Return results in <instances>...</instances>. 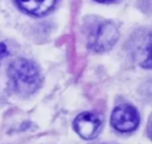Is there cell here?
I'll return each mask as SVG.
<instances>
[{"mask_svg": "<svg viewBox=\"0 0 152 144\" xmlns=\"http://www.w3.org/2000/svg\"><path fill=\"white\" fill-rule=\"evenodd\" d=\"M13 89L20 94L33 93L42 83L38 66L27 59H18L8 68Z\"/></svg>", "mask_w": 152, "mask_h": 144, "instance_id": "obj_1", "label": "cell"}, {"mask_svg": "<svg viewBox=\"0 0 152 144\" xmlns=\"http://www.w3.org/2000/svg\"><path fill=\"white\" fill-rule=\"evenodd\" d=\"M118 39H119L118 27L110 21H104L96 27L94 34L90 37L89 46L93 51L97 53H102L109 51L115 45Z\"/></svg>", "mask_w": 152, "mask_h": 144, "instance_id": "obj_2", "label": "cell"}, {"mask_svg": "<svg viewBox=\"0 0 152 144\" xmlns=\"http://www.w3.org/2000/svg\"><path fill=\"white\" fill-rule=\"evenodd\" d=\"M110 123L118 131L129 132L137 129L139 124V114L137 110L131 105H119L112 112Z\"/></svg>", "mask_w": 152, "mask_h": 144, "instance_id": "obj_3", "label": "cell"}, {"mask_svg": "<svg viewBox=\"0 0 152 144\" xmlns=\"http://www.w3.org/2000/svg\"><path fill=\"white\" fill-rule=\"evenodd\" d=\"M74 129L83 139H91L100 132L101 120L95 113L83 112L75 118Z\"/></svg>", "mask_w": 152, "mask_h": 144, "instance_id": "obj_4", "label": "cell"}, {"mask_svg": "<svg viewBox=\"0 0 152 144\" xmlns=\"http://www.w3.org/2000/svg\"><path fill=\"white\" fill-rule=\"evenodd\" d=\"M18 5L33 15H44L53 6L56 0H17Z\"/></svg>", "mask_w": 152, "mask_h": 144, "instance_id": "obj_5", "label": "cell"}, {"mask_svg": "<svg viewBox=\"0 0 152 144\" xmlns=\"http://www.w3.org/2000/svg\"><path fill=\"white\" fill-rule=\"evenodd\" d=\"M6 53H7V47H6V45L2 44V42H0V60L6 55Z\"/></svg>", "mask_w": 152, "mask_h": 144, "instance_id": "obj_6", "label": "cell"}, {"mask_svg": "<svg viewBox=\"0 0 152 144\" xmlns=\"http://www.w3.org/2000/svg\"><path fill=\"white\" fill-rule=\"evenodd\" d=\"M96 1H99V2H110L113 0H96Z\"/></svg>", "mask_w": 152, "mask_h": 144, "instance_id": "obj_7", "label": "cell"}]
</instances>
